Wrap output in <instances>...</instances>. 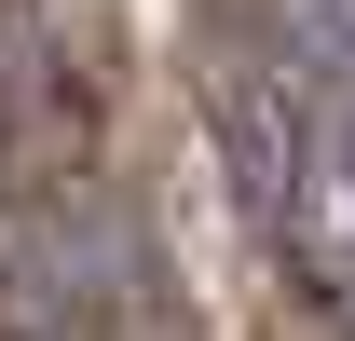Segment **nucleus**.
<instances>
[{"mask_svg": "<svg viewBox=\"0 0 355 341\" xmlns=\"http://www.w3.org/2000/svg\"><path fill=\"white\" fill-rule=\"evenodd\" d=\"M232 177H246V218L287 259V287L355 341V96L246 55L232 69Z\"/></svg>", "mask_w": 355, "mask_h": 341, "instance_id": "obj_1", "label": "nucleus"}, {"mask_svg": "<svg viewBox=\"0 0 355 341\" xmlns=\"http://www.w3.org/2000/svg\"><path fill=\"white\" fill-rule=\"evenodd\" d=\"M246 55H273V69L355 96V0H260V42H246Z\"/></svg>", "mask_w": 355, "mask_h": 341, "instance_id": "obj_2", "label": "nucleus"}, {"mask_svg": "<svg viewBox=\"0 0 355 341\" xmlns=\"http://www.w3.org/2000/svg\"><path fill=\"white\" fill-rule=\"evenodd\" d=\"M0 259H14V110H0Z\"/></svg>", "mask_w": 355, "mask_h": 341, "instance_id": "obj_3", "label": "nucleus"}]
</instances>
